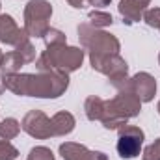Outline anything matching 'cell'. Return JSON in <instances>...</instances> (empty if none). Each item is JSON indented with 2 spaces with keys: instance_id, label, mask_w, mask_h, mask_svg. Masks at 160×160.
I'll return each instance as SVG.
<instances>
[{
  "instance_id": "cell-24",
  "label": "cell",
  "mask_w": 160,
  "mask_h": 160,
  "mask_svg": "<svg viewBox=\"0 0 160 160\" xmlns=\"http://www.w3.org/2000/svg\"><path fill=\"white\" fill-rule=\"evenodd\" d=\"M89 6H95V8H104V6H108L112 0H86Z\"/></svg>"
},
{
  "instance_id": "cell-17",
  "label": "cell",
  "mask_w": 160,
  "mask_h": 160,
  "mask_svg": "<svg viewBox=\"0 0 160 160\" xmlns=\"http://www.w3.org/2000/svg\"><path fill=\"white\" fill-rule=\"evenodd\" d=\"M88 19H89V24H91L93 28H101V30L106 28V26H110V24L114 22V19H112L110 13H106V11H97V9L89 11Z\"/></svg>"
},
{
  "instance_id": "cell-1",
  "label": "cell",
  "mask_w": 160,
  "mask_h": 160,
  "mask_svg": "<svg viewBox=\"0 0 160 160\" xmlns=\"http://www.w3.org/2000/svg\"><path fill=\"white\" fill-rule=\"evenodd\" d=\"M6 89L21 97H38V99H56L63 95L69 88V75L56 71H39L38 75L13 73L4 75Z\"/></svg>"
},
{
  "instance_id": "cell-23",
  "label": "cell",
  "mask_w": 160,
  "mask_h": 160,
  "mask_svg": "<svg viewBox=\"0 0 160 160\" xmlns=\"http://www.w3.org/2000/svg\"><path fill=\"white\" fill-rule=\"evenodd\" d=\"M143 160H160V138H157L151 145H147L142 153Z\"/></svg>"
},
{
  "instance_id": "cell-26",
  "label": "cell",
  "mask_w": 160,
  "mask_h": 160,
  "mask_svg": "<svg viewBox=\"0 0 160 160\" xmlns=\"http://www.w3.org/2000/svg\"><path fill=\"white\" fill-rule=\"evenodd\" d=\"M6 91V82H4V75L0 73V95Z\"/></svg>"
},
{
  "instance_id": "cell-21",
  "label": "cell",
  "mask_w": 160,
  "mask_h": 160,
  "mask_svg": "<svg viewBox=\"0 0 160 160\" xmlns=\"http://www.w3.org/2000/svg\"><path fill=\"white\" fill-rule=\"evenodd\" d=\"M26 160H56L52 151L45 145H38L34 149H30V155L26 157Z\"/></svg>"
},
{
  "instance_id": "cell-12",
  "label": "cell",
  "mask_w": 160,
  "mask_h": 160,
  "mask_svg": "<svg viewBox=\"0 0 160 160\" xmlns=\"http://www.w3.org/2000/svg\"><path fill=\"white\" fill-rule=\"evenodd\" d=\"M149 4H151V0H121L118 9H119V15L123 17V22H127V24L140 22V19H143V13Z\"/></svg>"
},
{
  "instance_id": "cell-9",
  "label": "cell",
  "mask_w": 160,
  "mask_h": 160,
  "mask_svg": "<svg viewBox=\"0 0 160 160\" xmlns=\"http://www.w3.org/2000/svg\"><path fill=\"white\" fill-rule=\"evenodd\" d=\"M21 128L30 134L36 140H47V138H54L52 134V121L47 118L41 110H30L21 123Z\"/></svg>"
},
{
  "instance_id": "cell-27",
  "label": "cell",
  "mask_w": 160,
  "mask_h": 160,
  "mask_svg": "<svg viewBox=\"0 0 160 160\" xmlns=\"http://www.w3.org/2000/svg\"><path fill=\"white\" fill-rule=\"evenodd\" d=\"M157 110H158V114H160V101H158V104H157Z\"/></svg>"
},
{
  "instance_id": "cell-29",
  "label": "cell",
  "mask_w": 160,
  "mask_h": 160,
  "mask_svg": "<svg viewBox=\"0 0 160 160\" xmlns=\"http://www.w3.org/2000/svg\"><path fill=\"white\" fill-rule=\"evenodd\" d=\"M158 65H160V54H158Z\"/></svg>"
},
{
  "instance_id": "cell-14",
  "label": "cell",
  "mask_w": 160,
  "mask_h": 160,
  "mask_svg": "<svg viewBox=\"0 0 160 160\" xmlns=\"http://www.w3.org/2000/svg\"><path fill=\"white\" fill-rule=\"evenodd\" d=\"M22 65H24L22 58L15 50H11V52H6L2 56V60H0V73L2 75H13V73H19Z\"/></svg>"
},
{
  "instance_id": "cell-8",
  "label": "cell",
  "mask_w": 160,
  "mask_h": 160,
  "mask_svg": "<svg viewBox=\"0 0 160 160\" xmlns=\"http://www.w3.org/2000/svg\"><path fill=\"white\" fill-rule=\"evenodd\" d=\"M89 63H91L93 71H97L101 75H106L112 84L118 82V80L128 78V65L119 54H114V56H89Z\"/></svg>"
},
{
  "instance_id": "cell-20",
  "label": "cell",
  "mask_w": 160,
  "mask_h": 160,
  "mask_svg": "<svg viewBox=\"0 0 160 160\" xmlns=\"http://www.w3.org/2000/svg\"><path fill=\"white\" fill-rule=\"evenodd\" d=\"M19 157V149L6 138L0 136V160H15Z\"/></svg>"
},
{
  "instance_id": "cell-18",
  "label": "cell",
  "mask_w": 160,
  "mask_h": 160,
  "mask_svg": "<svg viewBox=\"0 0 160 160\" xmlns=\"http://www.w3.org/2000/svg\"><path fill=\"white\" fill-rule=\"evenodd\" d=\"M15 52L22 58L24 63H32V62H36V47L30 43V38L24 39L22 43H19V45L15 47Z\"/></svg>"
},
{
  "instance_id": "cell-10",
  "label": "cell",
  "mask_w": 160,
  "mask_h": 160,
  "mask_svg": "<svg viewBox=\"0 0 160 160\" xmlns=\"http://www.w3.org/2000/svg\"><path fill=\"white\" fill-rule=\"evenodd\" d=\"M30 36L26 34L24 28H19L15 19L11 15H6L2 13L0 15V43L4 45H11V47H17L19 43H22L24 39H28Z\"/></svg>"
},
{
  "instance_id": "cell-16",
  "label": "cell",
  "mask_w": 160,
  "mask_h": 160,
  "mask_svg": "<svg viewBox=\"0 0 160 160\" xmlns=\"http://www.w3.org/2000/svg\"><path fill=\"white\" fill-rule=\"evenodd\" d=\"M21 132V123L15 119V118H6V119L0 123V136L6 138V140H13L17 138Z\"/></svg>"
},
{
  "instance_id": "cell-22",
  "label": "cell",
  "mask_w": 160,
  "mask_h": 160,
  "mask_svg": "<svg viewBox=\"0 0 160 160\" xmlns=\"http://www.w3.org/2000/svg\"><path fill=\"white\" fill-rule=\"evenodd\" d=\"M143 21H145L147 26H151V28H158L160 30V8L145 9V13H143Z\"/></svg>"
},
{
  "instance_id": "cell-19",
  "label": "cell",
  "mask_w": 160,
  "mask_h": 160,
  "mask_svg": "<svg viewBox=\"0 0 160 160\" xmlns=\"http://www.w3.org/2000/svg\"><path fill=\"white\" fill-rule=\"evenodd\" d=\"M43 41H45L47 47H56V45H65V43H67V38H65V34H63L62 30H58V28H48L47 34L43 36Z\"/></svg>"
},
{
  "instance_id": "cell-15",
  "label": "cell",
  "mask_w": 160,
  "mask_h": 160,
  "mask_svg": "<svg viewBox=\"0 0 160 160\" xmlns=\"http://www.w3.org/2000/svg\"><path fill=\"white\" fill-rule=\"evenodd\" d=\"M102 110H104V99L97 97V95H89L84 102V112H86V118L89 121H101L102 116Z\"/></svg>"
},
{
  "instance_id": "cell-4",
  "label": "cell",
  "mask_w": 160,
  "mask_h": 160,
  "mask_svg": "<svg viewBox=\"0 0 160 160\" xmlns=\"http://www.w3.org/2000/svg\"><path fill=\"white\" fill-rule=\"evenodd\" d=\"M78 39L89 56H114L121 50V43L116 36L101 28H93L89 22L78 24Z\"/></svg>"
},
{
  "instance_id": "cell-6",
  "label": "cell",
  "mask_w": 160,
  "mask_h": 160,
  "mask_svg": "<svg viewBox=\"0 0 160 160\" xmlns=\"http://www.w3.org/2000/svg\"><path fill=\"white\" fill-rule=\"evenodd\" d=\"M118 91L119 89H130L142 102H151L157 93V80L149 73H136L132 78H123L112 84Z\"/></svg>"
},
{
  "instance_id": "cell-5",
  "label": "cell",
  "mask_w": 160,
  "mask_h": 160,
  "mask_svg": "<svg viewBox=\"0 0 160 160\" xmlns=\"http://www.w3.org/2000/svg\"><path fill=\"white\" fill-rule=\"evenodd\" d=\"M52 6L47 0H30L24 6V30L30 38H43L47 34Z\"/></svg>"
},
{
  "instance_id": "cell-13",
  "label": "cell",
  "mask_w": 160,
  "mask_h": 160,
  "mask_svg": "<svg viewBox=\"0 0 160 160\" xmlns=\"http://www.w3.org/2000/svg\"><path fill=\"white\" fill-rule=\"evenodd\" d=\"M50 121H52V134L54 136L71 134L75 130V125H77L75 116L69 114V112H58V114H54L50 118Z\"/></svg>"
},
{
  "instance_id": "cell-28",
  "label": "cell",
  "mask_w": 160,
  "mask_h": 160,
  "mask_svg": "<svg viewBox=\"0 0 160 160\" xmlns=\"http://www.w3.org/2000/svg\"><path fill=\"white\" fill-rule=\"evenodd\" d=\"M2 56H4V54H2V50H0V60H2Z\"/></svg>"
},
{
  "instance_id": "cell-7",
  "label": "cell",
  "mask_w": 160,
  "mask_h": 160,
  "mask_svg": "<svg viewBox=\"0 0 160 160\" xmlns=\"http://www.w3.org/2000/svg\"><path fill=\"white\" fill-rule=\"evenodd\" d=\"M143 130L140 127L134 125H123L118 128V153L121 158H136L142 151V143H143Z\"/></svg>"
},
{
  "instance_id": "cell-3",
  "label": "cell",
  "mask_w": 160,
  "mask_h": 160,
  "mask_svg": "<svg viewBox=\"0 0 160 160\" xmlns=\"http://www.w3.org/2000/svg\"><path fill=\"white\" fill-rule=\"evenodd\" d=\"M84 62V50L78 47H67V45H56L47 47V50L41 52V56L36 62L38 71H56L71 75L80 69Z\"/></svg>"
},
{
  "instance_id": "cell-11",
  "label": "cell",
  "mask_w": 160,
  "mask_h": 160,
  "mask_svg": "<svg viewBox=\"0 0 160 160\" xmlns=\"http://www.w3.org/2000/svg\"><path fill=\"white\" fill-rule=\"evenodd\" d=\"M60 155L63 160H108V157L101 151H89L86 145L65 142L60 145Z\"/></svg>"
},
{
  "instance_id": "cell-2",
  "label": "cell",
  "mask_w": 160,
  "mask_h": 160,
  "mask_svg": "<svg viewBox=\"0 0 160 160\" xmlns=\"http://www.w3.org/2000/svg\"><path fill=\"white\" fill-rule=\"evenodd\" d=\"M142 110V101L130 91V89H119L118 95L110 101H104V110L101 116V123L104 128L118 130L130 118H136Z\"/></svg>"
},
{
  "instance_id": "cell-25",
  "label": "cell",
  "mask_w": 160,
  "mask_h": 160,
  "mask_svg": "<svg viewBox=\"0 0 160 160\" xmlns=\"http://www.w3.org/2000/svg\"><path fill=\"white\" fill-rule=\"evenodd\" d=\"M69 6H73V8H77V9H82L84 6H86V0H65Z\"/></svg>"
}]
</instances>
